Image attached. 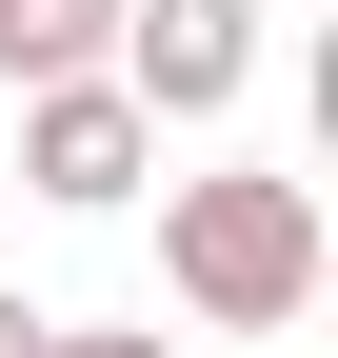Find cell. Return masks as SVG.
Segmentation results:
<instances>
[{
  "label": "cell",
  "instance_id": "cell-4",
  "mask_svg": "<svg viewBox=\"0 0 338 358\" xmlns=\"http://www.w3.org/2000/svg\"><path fill=\"white\" fill-rule=\"evenodd\" d=\"M119 60V0H0V80H100Z\"/></svg>",
  "mask_w": 338,
  "mask_h": 358
},
{
  "label": "cell",
  "instance_id": "cell-6",
  "mask_svg": "<svg viewBox=\"0 0 338 358\" xmlns=\"http://www.w3.org/2000/svg\"><path fill=\"white\" fill-rule=\"evenodd\" d=\"M0 358H40V299H0Z\"/></svg>",
  "mask_w": 338,
  "mask_h": 358
},
{
  "label": "cell",
  "instance_id": "cell-3",
  "mask_svg": "<svg viewBox=\"0 0 338 358\" xmlns=\"http://www.w3.org/2000/svg\"><path fill=\"white\" fill-rule=\"evenodd\" d=\"M140 159H159V120L119 100V80H20V179H40L60 219H119Z\"/></svg>",
  "mask_w": 338,
  "mask_h": 358
},
{
  "label": "cell",
  "instance_id": "cell-1",
  "mask_svg": "<svg viewBox=\"0 0 338 358\" xmlns=\"http://www.w3.org/2000/svg\"><path fill=\"white\" fill-rule=\"evenodd\" d=\"M159 279H179L199 338H279V319L318 299V179H279V159H199L179 199H159Z\"/></svg>",
  "mask_w": 338,
  "mask_h": 358
},
{
  "label": "cell",
  "instance_id": "cell-5",
  "mask_svg": "<svg viewBox=\"0 0 338 358\" xmlns=\"http://www.w3.org/2000/svg\"><path fill=\"white\" fill-rule=\"evenodd\" d=\"M40 358H179V338H119V319H40Z\"/></svg>",
  "mask_w": 338,
  "mask_h": 358
},
{
  "label": "cell",
  "instance_id": "cell-2",
  "mask_svg": "<svg viewBox=\"0 0 338 358\" xmlns=\"http://www.w3.org/2000/svg\"><path fill=\"white\" fill-rule=\"evenodd\" d=\"M119 100L140 120H219L239 80H259V0H119Z\"/></svg>",
  "mask_w": 338,
  "mask_h": 358
}]
</instances>
